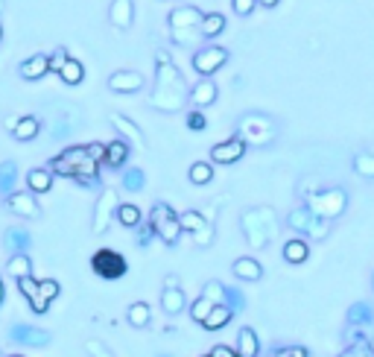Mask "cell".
<instances>
[{
    "label": "cell",
    "instance_id": "obj_4",
    "mask_svg": "<svg viewBox=\"0 0 374 357\" xmlns=\"http://www.w3.org/2000/svg\"><path fill=\"white\" fill-rule=\"evenodd\" d=\"M222 200H214L208 205V211H182L178 214V223H182V232H190L193 234V243L202 249H208L214 243V234H217V208H220Z\"/></svg>",
    "mask_w": 374,
    "mask_h": 357
},
{
    "label": "cell",
    "instance_id": "obj_39",
    "mask_svg": "<svg viewBox=\"0 0 374 357\" xmlns=\"http://www.w3.org/2000/svg\"><path fill=\"white\" fill-rule=\"evenodd\" d=\"M115 217H117V223H120V225H126V229H135V225L143 220L141 208H138V205H132V202H120Z\"/></svg>",
    "mask_w": 374,
    "mask_h": 357
},
{
    "label": "cell",
    "instance_id": "obj_36",
    "mask_svg": "<svg viewBox=\"0 0 374 357\" xmlns=\"http://www.w3.org/2000/svg\"><path fill=\"white\" fill-rule=\"evenodd\" d=\"M18 185V164L15 161H3L0 164V197H9Z\"/></svg>",
    "mask_w": 374,
    "mask_h": 357
},
{
    "label": "cell",
    "instance_id": "obj_30",
    "mask_svg": "<svg viewBox=\"0 0 374 357\" xmlns=\"http://www.w3.org/2000/svg\"><path fill=\"white\" fill-rule=\"evenodd\" d=\"M231 319H234V311H231L229 304H214V307H210V314L205 316L202 326H205V331H220V328L229 326Z\"/></svg>",
    "mask_w": 374,
    "mask_h": 357
},
{
    "label": "cell",
    "instance_id": "obj_3",
    "mask_svg": "<svg viewBox=\"0 0 374 357\" xmlns=\"http://www.w3.org/2000/svg\"><path fill=\"white\" fill-rule=\"evenodd\" d=\"M240 229L252 249H264L278 237V217L269 205H254L240 214Z\"/></svg>",
    "mask_w": 374,
    "mask_h": 357
},
{
    "label": "cell",
    "instance_id": "obj_20",
    "mask_svg": "<svg viewBox=\"0 0 374 357\" xmlns=\"http://www.w3.org/2000/svg\"><path fill=\"white\" fill-rule=\"evenodd\" d=\"M108 24L115 29H132V24H135V0H111Z\"/></svg>",
    "mask_w": 374,
    "mask_h": 357
},
{
    "label": "cell",
    "instance_id": "obj_9",
    "mask_svg": "<svg viewBox=\"0 0 374 357\" xmlns=\"http://www.w3.org/2000/svg\"><path fill=\"white\" fill-rule=\"evenodd\" d=\"M146 220L155 225V237H161L167 246H175L178 237H182V223H178V214L167 202H155L150 208V217Z\"/></svg>",
    "mask_w": 374,
    "mask_h": 357
},
{
    "label": "cell",
    "instance_id": "obj_42",
    "mask_svg": "<svg viewBox=\"0 0 374 357\" xmlns=\"http://www.w3.org/2000/svg\"><path fill=\"white\" fill-rule=\"evenodd\" d=\"M152 237H155V225L150 223V220H141L138 225H135V243L141 249H146L152 243Z\"/></svg>",
    "mask_w": 374,
    "mask_h": 357
},
{
    "label": "cell",
    "instance_id": "obj_13",
    "mask_svg": "<svg viewBox=\"0 0 374 357\" xmlns=\"http://www.w3.org/2000/svg\"><path fill=\"white\" fill-rule=\"evenodd\" d=\"M225 62H229V50H225V47H220V44H205V47H199V50L193 53V59H190L193 71H196L199 76H214Z\"/></svg>",
    "mask_w": 374,
    "mask_h": 357
},
{
    "label": "cell",
    "instance_id": "obj_5",
    "mask_svg": "<svg viewBox=\"0 0 374 357\" xmlns=\"http://www.w3.org/2000/svg\"><path fill=\"white\" fill-rule=\"evenodd\" d=\"M202 15H205V12H202L199 6H190V4L173 9V12L167 15V27H170V32H173V41L182 44V47H187V44H193V41H199Z\"/></svg>",
    "mask_w": 374,
    "mask_h": 357
},
{
    "label": "cell",
    "instance_id": "obj_55",
    "mask_svg": "<svg viewBox=\"0 0 374 357\" xmlns=\"http://www.w3.org/2000/svg\"><path fill=\"white\" fill-rule=\"evenodd\" d=\"M310 188H319V182H316V178H304V182L299 185V193H301V197H310Z\"/></svg>",
    "mask_w": 374,
    "mask_h": 357
},
{
    "label": "cell",
    "instance_id": "obj_29",
    "mask_svg": "<svg viewBox=\"0 0 374 357\" xmlns=\"http://www.w3.org/2000/svg\"><path fill=\"white\" fill-rule=\"evenodd\" d=\"M38 132H41V118L24 115V118H18V123H15L12 138L15 141H32V138H38Z\"/></svg>",
    "mask_w": 374,
    "mask_h": 357
},
{
    "label": "cell",
    "instance_id": "obj_8",
    "mask_svg": "<svg viewBox=\"0 0 374 357\" xmlns=\"http://www.w3.org/2000/svg\"><path fill=\"white\" fill-rule=\"evenodd\" d=\"M331 220H322L319 214H313L307 205H299V208H292L289 214H287V225L292 232H299L304 237H313V240H324L331 234Z\"/></svg>",
    "mask_w": 374,
    "mask_h": 357
},
{
    "label": "cell",
    "instance_id": "obj_33",
    "mask_svg": "<svg viewBox=\"0 0 374 357\" xmlns=\"http://www.w3.org/2000/svg\"><path fill=\"white\" fill-rule=\"evenodd\" d=\"M307 258H310V246H307V240L289 237V240L284 243V261H287V264H304Z\"/></svg>",
    "mask_w": 374,
    "mask_h": 357
},
{
    "label": "cell",
    "instance_id": "obj_6",
    "mask_svg": "<svg viewBox=\"0 0 374 357\" xmlns=\"http://www.w3.org/2000/svg\"><path fill=\"white\" fill-rule=\"evenodd\" d=\"M82 126V111L73 103H59L47 108V132L53 141H68Z\"/></svg>",
    "mask_w": 374,
    "mask_h": 357
},
{
    "label": "cell",
    "instance_id": "obj_28",
    "mask_svg": "<svg viewBox=\"0 0 374 357\" xmlns=\"http://www.w3.org/2000/svg\"><path fill=\"white\" fill-rule=\"evenodd\" d=\"M237 357H257L260 354V340H257V334H254V328H249V326H243L240 328V334H237Z\"/></svg>",
    "mask_w": 374,
    "mask_h": 357
},
{
    "label": "cell",
    "instance_id": "obj_14",
    "mask_svg": "<svg viewBox=\"0 0 374 357\" xmlns=\"http://www.w3.org/2000/svg\"><path fill=\"white\" fill-rule=\"evenodd\" d=\"M9 343L15 346H50L53 343V334L47 328H36V326H27V322H15V326H9Z\"/></svg>",
    "mask_w": 374,
    "mask_h": 357
},
{
    "label": "cell",
    "instance_id": "obj_63",
    "mask_svg": "<svg viewBox=\"0 0 374 357\" xmlns=\"http://www.w3.org/2000/svg\"><path fill=\"white\" fill-rule=\"evenodd\" d=\"M0 357H3V354H0Z\"/></svg>",
    "mask_w": 374,
    "mask_h": 357
},
{
    "label": "cell",
    "instance_id": "obj_21",
    "mask_svg": "<svg viewBox=\"0 0 374 357\" xmlns=\"http://www.w3.org/2000/svg\"><path fill=\"white\" fill-rule=\"evenodd\" d=\"M18 290L29 299V311H32V314H47V311H50V302H47V299L38 293V281L32 279V272H29V275H21V279H18Z\"/></svg>",
    "mask_w": 374,
    "mask_h": 357
},
{
    "label": "cell",
    "instance_id": "obj_12",
    "mask_svg": "<svg viewBox=\"0 0 374 357\" xmlns=\"http://www.w3.org/2000/svg\"><path fill=\"white\" fill-rule=\"evenodd\" d=\"M117 205H120V193L115 188H103L100 197H96V205H94V217H91V232L94 234L108 232L111 220H115V214H117Z\"/></svg>",
    "mask_w": 374,
    "mask_h": 357
},
{
    "label": "cell",
    "instance_id": "obj_58",
    "mask_svg": "<svg viewBox=\"0 0 374 357\" xmlns=\"http://www.w3.org/2000/svg\"><path fill=\"white\" fill-rule=\"evenodd\" d=\"M15 123H18V118H6V120H3V126L9 129V132H12V129H15Z\"/></svg>",
    "mask_w": 374,
    "mask_h": 357
},
{
    "label": "cell",
    "instance_id": "obj_38",
    "mask_svg": "<svg viewBox=\"0 0 374 357\" xmlns=\"http://www.w3.org/2000/svg\"><path fill=\"white\" fill-rule=\"evenodd\" d=\"M348 326H371V319H374V311H371V304L368 302H354L348 307Z\"/></svg>",
    "mask_w": 374,
    "mask_h": 357
},
{
    "label": "cell",
    "instance_id": "obj_48",
    "mask_svg": "<svg viewBox=\"0 0 374 357\" xmlns=\"http://www.w3.org/2000/svg\"><path fill=\"white\" fill-rule=\"evenodd\" d=\"M38 293H41L47 302H53V299H59V293H62V284H59L56 279H41V281H38Z\"/></svg>",
    "mask_w": 374,
    "mask_h": 357
},
{
    "label": "cell",
    "instance_id": "obj_52",
    "mask_svg": "<svg viewBox=\"0 0 374 357\" xmlns=\"http://www.w3.org/2000/svg\"><path fill=\"white\" fill-rule=\"evenodd\" d=\"M254 6H257V0H231V9H234V15H240V18H249V15L254 12Z\"/></svg>",
    "mask_w": 374,
    "mask_h": 357
},
{
    "label": "cell",
    "instance_id": "obj_60",
    "mask_svg": "<svg viewBox=\"0 0 374 357\" xmlns=\"http://www.w3.org/2000/svg\"><path fill=\"white\" fill-rule=\"evenodd\" d=\"M158 357H173V354H158Z\"/></svg>",
    "mask_w": 374,
    "mask_h": 357
},
{
    "label": "cell",
    "instance_id": "obj_54",
    "mask_svg": "<svg viewBox=\"0 0 374 357\" xmlns=\"http://www.w3.org/2000/svg\"><path fill=\"white\" fill-rule=\"evenodd\" d=\"M339 357H374V349L371 346H345V351Z\"/></svg>",
    "mask_w": 374,
    "mask_h": 357
},
{
    "label": "cell",
    "instance_id": "obj_34",
    "mask_svg": "<svg viewBox=\"0 0 374 357\" xmlns=\"http://www.w3.org/2000/svg\"><path fill=\"white\" fill-rule=\"evenodd\" d=\"M59 79L64 85H82V79H85V64L79 62V59H68L59 68Z\"/></svg>",
    "mask_w": 374,
    "mask_h": 357
},
{
    "label": "cell",
    "instance_id": "obj_51",
    "mask_svg": "<svg viewBox=\"0 0 374 357\" xmlns=\"http://www.w3.org/2000/svg\"><path fill=\"white\" fill-rule=\"evenodd\" d=\"M269 357H310V354H307L304 346H281V349H275Z\"/></svg>",
    "mask_w": 374,
    "mask_h": 357
},
{
    "label": "cell",
    "instance_id": "obj_43",
    "mask_svg": "<svg viewBox=\"0 0 374 357\" xmlns=\"http://www.w3.org/2000/svg\"><path fill=\"white\" fill-rule=\"evenodd\" d=\"M345 346H371V337H368V331H363V326H348Z\"/></svg>",
    "mask_w": 374,
    "mask_h": 357
},
{
    "label": "cell",
    "instance_id": "obj_50",
    "mask_svg": "<svg viewBox=\"0 0 374 357\" xmlns=\"http://www.w3.org/2000/svg\"><path fill=\"white\" fill-rule=\"evenodd\" d=\"M205 126H208V120L202 115V108H190L187 111V129H190V132H202Z\"/></svg>",
    "mask_w": 374,
    "mask_h": 357
},
{
    "label": "cell",
    "instance_id": "obj_27",
    "mask_svg": "<svg viewBox=\"0 0 374 357\" xmlns=\"http://www.w3.org/2000/svg\"><path fill=\"white\" fill-rule=\"evenodd\" d=\"M161 307L170 314V316H178L187 307V299L182 293V287L173 284V287H164V293H161Z\"/></svg>",
    "mask_w": 374,
    "mask_h": 357
},
{
    "label": "cell",
    "instance_id": "obj_37",
    "mask_svg": "<svg viewBox=\"0 0 374 357\" xmlns=\"http://www.w3.org/2000/svg\"><path fill=\"white\" fill-rule=\"evenodd\" d=\"M120 185H123V190H129V193H141V190L146 188V173H143L141 167H126L123 176H120Z\"/></svg>",
    "mask_w": 374,
    "mask_h": 357
},
{
    "label": "cell",
    "instance_id": "obj_1",
    "mask_svg": "<svg viewBox=\"0 0 374 357\" xmlns=\"http://www.w3.org/2000/svg\"><path fill=\"white\" fill-rule=\"evenodd\" d=\"M187 83L185 74L175 68V62L170 59L167 50H155V88L150 94V106L164 115H175L187 106Z\"/></svg>",
    "mask_w": 374,
    "mask_h": 357
},
{
    "label": "cell",
    "instance_id": "obj_45",
    "mask_svg": "<svg viewBox=\"0 0 374 357\" xmlns=\"http://www.w3.org/2000/svg\"><path fill=\"white\" fill-rule=\"evenodd\" d=\"M199 296H205L208 302H214V304H225V287L220 281H208Z\"/></svg>",
    "mask_w": 374,
    "mask_h": 357
},
{
    "label": "cell",
    "instance_id": "obj_47",
    "mask_svg": "<svg viewBox=\"0 0 374 357\" xmlns=\"http://www.w3.org/2000/svg\"><path fill=\"white\" fill-rule=\"evenodd\" d=\"M85 354L88 357H115V354H111V349L103 343V340H96V337L85 340Z\"/></svg>",
    "mask_w": 374,
    "mask_h": 357
},
{
    "label": "cell",
    "instance_id": "obj_7",
    "mask_svg": "<svg viewBox=\"0 0 374 357\" xmlns=\"http://www.w3.org/2000/svg\"><path fill=\"white\" fill-rule=\"evenodd\" d=\"M304 205L319 214L322 220H336L345 214L348 208V193L345 188H328V190H316L310 197H304Z\"/></svg>",
    "mask_w": 374,
    "mask_h": 357
},
{
    "label": "cell",
    "instance_id": "obj_61",
    "mask_svg": "<svg viewBox=\"0 0 374 357\" xmlns=\"http://www.w3.org/2000/svg\"><path fill=\"white\" fill-rule=\"evenodd\" d=\"M9 357H24V354H9Z\"/></svg>",
    "mask_w": 374,
    "mask_h": 357
},
{
    "label": "cell",
    "instance_id": "obj_62",
    "mask_svg": "<svg viewBox=\"0 0 374 357\" xmlns=\"http://www.w3.org/2000/svg\"><path fill=\"white\" fill-rule=\"evenodd\" d=\"M0 36H3V29H0Z\"/></svg>",
    "mask_w": 374,
    "mask_h": 357
},
{
    "label": "cell",
    "instance_id": "obj_17",
    "mask_svg": "<svg viewBox=\"0 0 374 357\" xmlns=\"http://www.w3.org/2000/svg\"><path fill=\"white\" fill-rule=\"evenodd\" d=\"M108 120H111V126H115V132H117L132 150H143V147H146V138H143L141 126H138L135 120H129L126 115H120V111H111Z\"/></svg>",
    "mask_w": 374,
    "mask_h": 357
},
{
    "label": "cell",
    "instance_id": "obj_53",
    "mask_svg": "<svg viewBox=\"0 0 374 357\" xmlns=\"http://www.w3.org/2000/svg\"><path fill=\"white\" fill-rule=\"evenodd\" d=\"M85 153L96 161V164H103V158H106V144H100V141H91V144H85Z\"/></svg>",
    "mask_w": 374,
    "mask_h": 357
},
{
    "label": "cell",
    "instance_id": "obj_10",
    "mask_svg": "<svg viewBox=\"0 0 374 357\" xmlns=\"http://www.w3.org/2000/svg\"><path fill=\"white\" fill-rule=\"evenodd\" d=\"M237 135L246 141V144H252V147H264V144H269L275 138V123H272V118L252 111V115H243L240 118Z\"/></svg>",
    "mask_w": 374,
    "mask_h": 357
},
{
    "label": "cell",
    "instance_id": "obj_18",
    "mask_svg": "<svg viewBox=\"0 0 374 357\" xmlns=\"http://www.w3.org/2000/svg\"><path fill=\"white\" fill-rule=\"evenodd\" d=\"M217 97H220V88H217V83L210 76H202L196 85L190 88V94H187V103L193 106V108H208V106H214L217 103Z\"/></svg>",
    "mask_w": 374,
    "mask_h": 357
},
{
    "label": "cell",
    "instance_id": "obj_22",
    "mask_svg": "<svg viewBox=\"0 0 374 357\" xmlns=\"http://www.w3.org/2000/svg\"><path fill=\"white\" fill-rule=\"evenodd\" d=\"M129 155H132V147H129V144H126L123 138H117V141L106 144V158H103V164H100V167H108V170H120V167H126Z\"/></svg>",
    "mask_w": 374,
    "mask_h": 357
},
{
    "label": "cell",
    "instance_id": "obj_16",
    "mask_svg": "<svg viewBox=\"0 0 374 357\" xmlns=\"http://www.w3.org/2000/svg\"><path fill=\"white\" fill-rule=\"evenodd\" d=\"M6 205L12 214H18V217H27V220H38L41 217V205L36 200V193L32 190H12L9 197H6Z\"/></svg>",
    "mask_w": 374,
    "mask_h": 357
},
{
    "label": "cell",
    "instance_id": "obj_23",
    "mask_svg": "<svg viewBox=\"0 0 374 357\" xmlns=\"http://www.w3.org/2000/svg\"><path fill=\"white\" fill-rule=\"evenodd\" d=\"M18 74H21V79H27V83H36V79L50 74V62H47L44 53H36V56H29L18 64Z\"/></svg>",
    "mask_w": 374,
    "mask_h": 357
},
{
    "label": "cell",
    "instance_id": "obj_25",
    "mask_svg": "<svg viewBox=\"0 0 374 357\" xmlns=\"http://www.w3.org/2000/svg\"><path fill=\"white\" fill-rule=\"evenodd\" d=\"M231 272L237 275L240 281H260L264 279V267H260V261H254L252 255L237 258V261L231 264Z\"/></svg>",
    "mask_w": 374,
    "mask_h": 357
},
{
    "label": "cell",
    "instance_id": "obj_35",
    "mask_svg": "<svg viewBox=\"0 0 374 357\" xmlns=\"http://www.w3.org/2000/svg\"><path fill=\"white\" fill-rule=\"evenodd\" d=\"M6 272L12 275V279H21V275H29V272H32V258H29V252H15V255H9V261H6Z\"/></svg>",
    "mask_w": 374,
    "mask_h": 357
},
{
    "label": "cell",
    "instance_id": "obj_19",
    "mask_svg": "<svg viewBox=\"0 0 374 357\" xmlns=\"http://www.w3.org/2000/svg\"><path fill=\"white\" fill-rule=\"evenodd\" d=\"M143 85H146V79L138 71H115L108 76V91H115V94H138Z\"/></svg>",
    "mask_w": 374,
    "mask_h": 357
},
{
    "label": "cell",
    "instance_id": "obj_11",
    "mask_svg": "<svg viewBox=\"0 0 374 357\" xmlns=\"http://www.w3.org/2000/svg\"><path fill=\"white\" fill-rule=\"evenodd\" d=\"M91 270L106 281H117L129 272V261L117 249H96L91 255Z\"/></svg>",
    "mask_w": 374,
    "mask_h": 357
},
{
    "label": "cell",
    "instance_id": "obj_56",
    "mask_svg": "<svg viewBox=\"0 0 374 357\" xmlns=\"http://www.w3.org/2000/svg\"><path fill=\"white\" fill-rule=\"evenodd\" d=\"M210 357H237V351L229 349V346H217L214 351H210Z\"/></svg>",
    "mask_w": 374,
    "mask_h": 357
},
{
    "label": "cell",
    "instance_id": "obj_49",
    "mask_svg": "<svg viewBox=\"0 0 374 357\" xmlns=\"http://www.w3.org/2000/svg\"><path fill=\"white\" fill-rule=\"evenodd\" d=\"M71 59V53H68V47H56V50L50 53V56H47V62H50V74H59V68H62V64L64 62H68Z\"/></svg>",
    "mask_w": 374,
    "mask_h": 357
},
{
    "label": "cell",
    "instance_id": "obj_32",
    "mask_svg": "<svg viewBox=\"0 0 374 357\" xmlns=\"http://www.w3.org/2000/svg\"><path fill=\"white\" fill-rule=\"evenodd\" d=\"M225 15L222 12H205L202 15V24H199V36L202 38H217L222 36V29H225Z\"/></svg>",
    "mask_w": 374,
    "mask_h": 357
},
{
    "label": "cell",
    "instance_id": "obj_59",
    "mask_svg": "<svg viewBox=\"0 0 374 357\" xmlns=\"http://www.w3.org/2000/svg\"><path fill=\"white\" fill-rule=\"evenodd\" d=\"M3 299H6V290H3V279H0V304H3Z\"/></svg>",
    "mask_w": 374,
    "mask_h": 357
},
{
    "label": "cell",
    "instance_id": "obj_31",
    "mask_svg": "<svg viewBox=\"0 0 374 357\" xmlns=\"http://www.w3.org/2000/svg\"><path fill=\"white\" fill-rule=\"evenodd\" d=\"M126 322L132 328H146L152 322V307L146 304V302H132L126 307Z\"/></svg>",
    "mask_w": 374,
    "mask_h": 357
},
{
    "label": "cell",
    "instance_id": "obj_15",
    "mask_svg": "<svg viewBox=\"0 0 374 357\" xmlns=\"http://www.w3.org/2000/svg\"><path fill=\"white\" fill-rule=\"evenodd\" d=\"M246 147L249 144L240 135H231L229 141L214 144V147H210V164H237V161L246 155Z\"/></svg>",
    "mask_w": 374,
    "mask_h": 357
},
{
    "label": "cell",
    "instance_id": "obj_26",
    "mask_svg": "<svg viewBox=\"0 0 374 357\" xmlns=\"http://www.w3.org/2000/svg\"><path fill=\"white\" fill-rule=\"evenodd\" d=\"M53 188V173L50 167H32L27 173V190H32L38 197V193H47Z\"/></svg>",
    "mask_w": 374,
    "mask_h": 357
},
{
    "label": "cell",
    "instance_id": "obj_46",
    "mask_svg": "<svg viewBox=\"0 0 374 357\" xmlns=\"http://www.w3.org/2000/svg\"><path fill=\"white\" fill-rule=\"evenodd\" d=\"M210 307H214V302H208L205 296H199L196 302L190 304V316H193V322H199V326H202V322H205V316L210 314Z\"/></svg>",
    "mask_w": 374,
    "mask_h": 357
},
{
    "label": "cell",
    "instance_id": "obj_24",
    "mask_svg": "<svg viewBox=\"0 0 374 357\" xmlns=\"http://www.w3.org/2000/svg\"><path fill=\"white\" fill-rule=\"evenodd\" d=\"M3 246H6L9 255H15V252H29V249H32V234H29V229H24V225H12V229H6Z\"/></svg>",
    "mask_w": 374,
    "mask_h": 357
},
{
    "label": "cell",
    "instance_id": "obj_41",
    "mask_svg": "<svg viewBox=\"0 0 374 357\" xmlns=\"http://www.w3.org/2000/svg\"><path fill=\"white\" fill-rule=\"evenodd\" d=\"M354 173L363 176V178H374V153L354 155Z\"/></svg>",
    "mask_w": 374,
    "mask_h": 357
},
{
    "label": "cell",
    "instance_id": "obj_57",
    "mask_svg": "<svg viewBox=\"0 0 374 357\" xmlns=\"http://www.w3.org/2000/svg\"><path fill=\"white\" fill-rule=\"evenodd\" d=\"M278 4H281V0H257V6H264V9H275Z\"/></svg>",
    "mask_w": 374,
    "mask_h": 357
},
{
    "label": "cell",
    "instance_id": "obj_2",
    "mask_svg": "<svg viewBox=\"0 0 374 357\" xmlns=\"http://www.w3.org/2000/svg\"><path fill=\"white\" fill-rule=\"evenodd\" d=\"M47 167L53 176H68L82 188H100V164L85 153V147H64Z\"/></svg>",
    "mask_w": 374,
    "mask_h": 357
},
{
    "label": "cell",
    "instance_id": "obj_44",
    "mask_svg": "<svg viewBox=\"0 0 374 357\" xmlns=\"http://www.w3.org/2000/svg\"><path fill=\"white\" fill-rule=\"evenodd\" d=\"M225 304L231 307V311L237 314V311H246V293L243 290H237V287H225Z\"/></svg>",
    "mask_w": 374,
    "mask_h": 357
},
{
    "label": "cell",
    "instance_id": "obj_40",
    "mask_svg": "<svg viewBox=\"0 0 374 357\" xmlns=\"http://www.w3.org/2000/svg\"><path fill=\"white\" fill-rule=\"evenodd\" d=\"M187 178L193 185H208L210 178H214V164H210V161H193L187 170Z\"/></svg>",
    "mask_w": 374,
    "mask_h": 357
}]
</instances>
